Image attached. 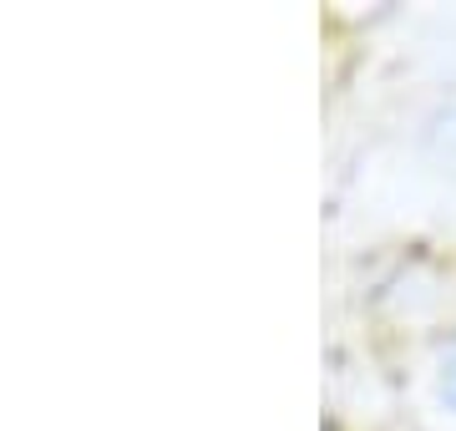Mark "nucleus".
Listing matches in <instances>:
<instances>
[{"label": "nucleus", "instance_id": "nucleus-1", "mask_svg": "<svg viewBox=\"0 0 456 431\" xmlns=\"http://www.w3.org/2000/svg\"><path fill=\"white\" fill-rule=\"evenodd\" d=\"M441 396H446V401L456 406V350L446 355V370H441Z\"/></svg>", "mask_w": 456, "mask_h": 431}]
</instances>
